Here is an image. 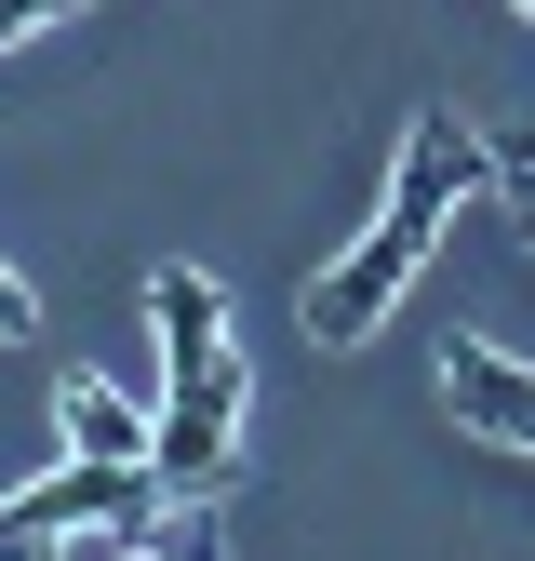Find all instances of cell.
I'll list each match as a JSON object with an SVG mask.
<instances>
[{
  "label": "cell",
  "instance_id": "obj_1",
  "mask_svg": "<svg viewBox=\"0 0 535 561\" xmlns=\"http://www.w3.org/2000/svg\"><path fill=\"white\" fill-rule=\"evenodd\" d=\"M148 481H161V508H215L241 481V362L148 401Z\"/></svg>",
  "mask_w": 535,
  "mask_h": 561
},
{
  "label": "cell",
  "instance_id": "obj_2",
  "mask_svg": "<svg viewBox=\"0 0 535 561\" xmlns=\"http://www.w3.org/2000/svg\"><path fill=\"white\" fill-rule=\"evenodd\" d=\"M482 187H496V148H482V121H468V107H429L416 134H401V174H388V228L429 254V241H442V215H468Z\"/></svg>",
  "mask_w": 535,
  "mask_h": 561
},
{
  "label": "cell",
  "instance_id": "obj_3",
  "mask_svg": "<svg viewBox=\"0 0 535 561\" xmlns=\"http://www.w3.org/2000/svg\"><path fill=\"white\" fill-rule=\"evenodd\" d=\"M416 241H401L388 215L349 241V254H334V267H308V347H362L375 321H401V295H416Z\"/></svg>",
  "mask_w": 535,
  "mask_h": 561
},
{
  "label": "cell",
  "instance_id": "obj_4",
  "mask_svg": "<svg viewBox=\"0 0 535 561\" xmlns=\"http://www.w3.org/2000/svg\"><path fill=\"white\" fill-rule=\"evenodd\" d=\"M442 414H455V428H482V442H509V455H535V362L455 334V347H442Z\"/></svg>",
  "mask_w": 535,
  "mask_h": 561
},
{
  "label": "cell",
  "instance_id": "obj_5",
  "mask_svg": "<svg viewBox=\"0 0 535 561\" xmlns=\"http://www.w3.org/2000/svg\"><path fill=\"white\" fill-rule=\"evenodd\" d=\"M148 321H161V388H201V375L241 362V347H228V295L201 267H161L148 280Z\"/></svg>",
  "mask_w": 535,
  "mask_h": 561
},
{
  "label": "cell",
  "instance_id": "obj_6",
  "mask_svg": "<svg viewBox=\"0 0 535 561\" xmlns=\"http://www.w3.org/2000/svg\"><path fill=\"white\" fill-rule=\"evenodd\" d=\"M54 455L148 468V401H134V388H107V375H67V388H54Z\"/></svg>",
  "mask_w": 535,
  "mask_h": 561
},
{
  "label": "cell",
  "instance_id": "obj_7",
  "mask_svg": "<svg viewBox=\"0 0 535 561\" xmlns=\"http://www.w3.org/2000/svg\"><path fill=\"white\" fill-rule=\"evenodd\" d=\"M54 561H215V535H201V508H134V522L54 535Z\"/></svg>",
  "mask_w": 535,
  "mask_h": 561
},
{
  "label": "cell",
  "instance_id": "obj_8",
  "mask_svg": "<svg viewBox=\"0 0 535 561\" xmlns=\"http://www.w3.org/2000/svg\"><path fill=\"white\" fill-rule=\"evenodd\" d=\"M54 14H67V0H0V54H14V41H41Z\"/></svg>",
  "mask_w": 535,
  "mask_h": 561
},
{
  "label": "cell",
  "instance_id": "obj_9",
  "mask_svg": "<svg viewBox=\"0 0 535 561\" xmlns=\"http://www.w3.org/2000/svg\"><path fill=\"white\" fill-rule=\"evenodd\" d=\"M27 321H41V295H27V280H14V267H0V347H14Z\"/></svg>",
  "mask_w": 535,
  "mask_h": 561
}]
</instances>
